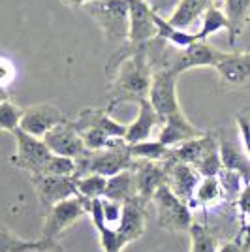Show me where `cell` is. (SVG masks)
I'll return each instance as SVG.
<instances>
[{
	"instance_id": "obj_1",
	"label": "cell",
	"mask_w": 250,
	"mask_h": 252,
	"mask_svg": "<svg viewBox=\"0 0 250 252\" xmlns=\"http://www.w3.org/2000/svg\"><path fill=\"white\" fill-rule=\"evenodd\" d=\"M111 63L117 66H109L107 72L111 75L109 89L113 100L109 107L117 104H139L149 98L151 81H153V68L149 63L147 45H128L123 51L115 55Z\"/></svg>"
},
{
	"instance_id": "obj_2",
	"label": "cell",
	"mask_w": 250,
	"mask_h": 252,
	"mask_svg": "<svg viewBox=\"0 0 250 252\" xmlns=\"http://www.w3.org/2000/svg\"><path fill=\"white\" fill-rule=\"evenodd\" d=\"M75 164H77L75 177L96 173L109 179L121 171L134 168V158L130 155V145L126 143V139L117 137V139H111V143L105 149L87 151L83 157L75 160Z\"/></svg>"
},
{
	"instance_id": "obj_3",
	"label": "cell",
	"mask_w": 250,
	"mask_h": 252,
	"mask_svg": "<svg viewBox=\"0 0 250 252\" xmlns=\"http://www.w3.org/2000/svg\"><path fill=\"white\" fill-rule=\"evenodd\" d=\"M85 11L109 43L123 45L130 40V10L126 0H94L85 6Z\"/></svg>"
},
{
	"instance_id": "obj_4",
	"label": "cell",
	"mask_w": 250,
	"mask_h": 252,
	"mask_svg": "<svg viewBox=\"0 0 250 252\" xmlns=\"http://www.w3.org/2000/svg\"><path fill=\"white\" fill-rule=\"evenodd\" d=\"M153 205L156 211V222L162 230L169 233H190L194 222L192 207L187 201L175 196L171 189L164 185L153 198Z\"/></svg>"
},
{
	"instance_id": "obj_5",
	"label": "cell",
	"mask_w": 250,
	"mask_h": 252,
	"mask_svg": "<svg viewBox=\"0 0 250 252\" xmlns=\"http://www.w3.org/2000/svg\"><path fill=\"white\" fill-rule=\"evenodd\" d=\"M11 136L15 139V155L10 157L11 166L31 173V177L32 175H43L47 164L55 157L51 149L45 145V141L23 132L21 128L15 130Z\"/></svg>"
},
{
	"instance_id": "obj_6",
	"label": "cell",
	"mask_w": 250,
	"mask_h": 252,
	"mask_svg": "<svg viewBox=\"0 0 250 252\" xmlns=\"http://www.w3.org/2000/svg\"><path fill=\"white\" fill-rule=\"evenodd\" d=\"M83 217H89V209H87V200L81 196H75L66 201L57 203L51 211L45 213L42 226V239L49 243L59 241V237L62 235L66 230H70L75 222H79Z\"/></svg>"
},
{
	"instance_id": "obj_7",
	"label": "cell",
	"mask_w": 250,
	"mask_h": 252,
	"mask_svg": "<svg viewBox=\"0 0 250 252\" xmlns=\"http://www.w3.org/2000/svg\"><path fill=\"white\" fill-rule=\"evenodd\" d=\"M177 77L179 74H175L171 68H158L153 72L149 102L162 119V123L183 111L177 96Z\"/></svg>"
},
{
	"instance_id": "obj_8",
	"label": "cell",
	"mask_w": 250,
	"mask_h": 252,
	"mask_svg": "<svg viewBox=\"0 0 250 252\" xmlns=\"http://www.w3.org/2000/svg\"><path fill=\"white\" fill-rule=\"evenodd\" d=\"M31 183L36 192V198L45 211H51L57 203L66 201L77 194V179L59 177V175H32Z\"/></svg>"
},
{
	"instance_id": "obj_9",
	"label": "cell",
	"mask_w": 250,
	"mask_h": 252,
	"mask_svg": "<svg viewBox=\"0 0 250 252\" xmlns=\"http://www.w3.org/2000/svg\"><path fill=\"white\" fill-rule=\"evenodd\" d=\"M215 72L226 89L250 91V51L224 53Z\"/></svg>"
},
{
	"instance_id": "obj_10",
	"label": "cell",
	"mask_w": 250,
	"mask_h": 252,
	"mask_svg": "<svg viewBox=\"0 0 250 252\" xmlns=\"http://www.w3.org/2000/svg\"><path fill=\"white\" fill-rule=\"evenodd\" d=\"M70 121L62 111L53 104H36L25 107L21 121V130L34 137L43 139L45 134H49L53 128Z\"/></svg>"
},
{
	"instance_id": "obj_11",
	"label": "cell",
	"mask_w": 250,
	"mask_h": 252,
	"mask_svg": "<svg viewBox=\"0 0 250 252\" xmlns=\"http://www.w3.org/2000/svg\"><path fill=\"white\" fill-rule=\"evenodd\" d=\"M130 10V40L132 45H147L158 38V23L155 11L145 0H126Z\"/></svg>"
},
{
	"instance_id": "obj_12",
	"label": "cell",
	"mask_w": 250,
	"mask_h": 252,
	"mask_svg": "<svg viewBox=\"0 0 250 252\" xmlns=\"http://www.w3.org/2000/svg\"><path fill=\"white\" fill-rule=\"evenodd\" d=\"M45 145L51 149L53 155L57 157H66L77 160L87 153V145H85L83 137L77 132V128L73 126L72 121H66L57 128H53L49 134L43 137Z\"/></svg>"
},
{
	"instance_id": "obj_13",
	"label": "cell",
	"mask_w": 250,
	"mask_h": 252,
	"mask_svg": "<svg viewBox=\"0 0 250 252\" xmlns=\"http://www.w3.org/2000/svg\"><path fill=\"white\" fill-rule=\"evenodd\" d=\"M217 137H219L220 157H222L224 169H229V171L241 175L243 181L250 185V157L241 143L239 134H235V137L229 136L228 128H224V130L217 132Z\"/></svg>"
},
{
	"instance_id": "obj_14",
	"label": "cell",
	"mask_w": 250,
	"mask_h": 252,
	"mask_svg": "<svg viewBox=\"0 0 250 252\" xmlns=\"http://www.w3.org/2000/svg\"><path fill=\"white\" fill-rule=\"evenodd\" d=\"M167 169V181L166 185L171 189V192L179 196L183 201H187L188 205H192L196 190H198L199 183H201V175L198 169L190 164L185 162H177V160H167L166 162Z\"/></svg>"
},
{
	"instance_id": "obj_15",
	"label": "cell",
	"mask_w": 250,
	"mask_h": 252,
	"mask_svg": "<svg viewBox=\"0 0 250 252\" xmlns=\"http://www.w3.org/2000/svg\"><path fill=\"white\" fill-rule=\"evenodd\" d=\"M134 175L137 185V198L143 201H153L155 194L166 185L167 169L166 162H141L134 160Z\"/></svg>"
},
{
	"instance_id": "obj_16",
	"label": "cell",
	"mask_w": 250,
	"mask_h": 252,
	"mask_svg": "<svg viewBox=\"0 0 250 252\" xmlns=\"http://www.w3.org/2000/svg\"><path fill=\"white\" fill-rule=\"evenodd\" d=\"M73 126L77 128V132L87 130V128H94L100 130L107 136L115 139V137H126V130L128 125H123L119 121H115L113 117L109 115V109H102V107H87L83 111H79L75 119H72Z\"/></svg>"
},
{
	"instance_id": "obj_17",
	"label": "cell",
	"mask_w": 250,
	"mask_h": 252,
	"mask_svg": "<svg viewBox=\"0 0 250 252\" xmlns=\"http://www.w3.org/2000/svg\"><path fill=\"white\" fill-rule=\"evenodd\" d=\"M162 125L164 123L155 111V107L151 105L149 98L141 100L137 104V117L128 125V130H126V143L128 145H136V143H141V141L153 139L155 132H160Z\"/></svg>"
},
{
	"instance_id": "obj_18",
	"label": "cell",
	"mask_w": 250,
	"mask_h": 252,
	"mask_svg": "<svg viewBox=\"0 0 250 252\" xmlns=\"http://www.w3.org/2000/svg\"><path fill=\"white\" fill-rule=\"evenodd\" d=\"M203 134H205V132L199 130L196 125H192V123L188 121V117L181 111L177 115L169 117V119L164 121V125L160 128L156 139L160 143H164L166 147L175 149V147H179V145L190 141V139H196V137L203 136Z\"/></svg>"
},
{
	"instance_id": "obj_19",
	"label": "cell",
	"mask_w": 250,
	"mask_h": 252,
	"mask_svg": "<svg viewBox=\"0 0 250 252\" xmlns=\"http://www.w3.org/2000/svg\"><path fill=\"white\" fill-rule=\"evenodd\" d=\"M147 201L141 198H136L134 201L125 203V215H123V222L117 233L123 237L126 247H130L132 243L141 239V235L145 233L147 228Z\"/></svg>"
},
{
	"instance_id": "obj_20",
	"label": "cell",
	"mask_w": 250,
	"mask_h": 252,
	"mask_svg": "<svg viewBox=\"0 0 250 252\" xmlns=\"http://www.w3.org/2000/svg\"><path fill=\"white\" fill-rule=\"evenodd\" d=\"M222 11L229 23V45L233 47L250 23V0H224Z\"/></svg>"
},
{
	"instance_id": "obj_21",
	"label": "cell",
	"mask_w": 250,
	"mask_h": 252,
	"mask_svg": "<svg viewBox=\"0 0 250 252\" xmlns=\"http://www.w3.org/2000/svg\"><path fill=\"white\" fill-rule=\"evenodd\" d=\"M107 200L119 201V203H128L137 198V185L136 175L132 169L121 171L113 177L107 179V189H105V196Z\"/></svg>"
},
{
	"instance_id": "obj_22",
	"label": "cell",
	"mask_w": 250,
	"mask_h": 252,
	"mask_svg": "<svg viewBox=\"0 0 250 252\" xmlns=\"http://www.w3.org/2000/svg\"><path fill=\"white\" fill-rule=\"evenodd\" d=\"M213 6H215V0H183L177 11L167 19V23L179 31H185L188 27H192L198 19H201L205 11Z\"/></svg>"
},
{
	"instance_id": "obj_23",
	"label": "cell",
	"mask_w": 250,
	"mask_h": 252,
	"mask_svg": "<svg viewBox=\"0 0 250 252\" xmlns=\"http://www.w3.org/2000/svg\"><path fill=\"white\" fill-rule=\"evenodd\" d=\"M226 198V192L222 189V183L219 177H207L201 179L198 190H196V196L192 201V209H209V207H215L222 203Z\"/></svg>"
},
{
	"instance_id": "obj_24",
	"label": "cell",
	"mask_w": 250,
	"mask_h": 252,
	"mask_svg": "<svg viewBox=\"0 0 250 252\" xmlns=\"http://www.w3.org/2000/svg\"><path fill=\"white\" fill-rule=\"evenodd\" d=\"M53 247H57L55 243H49L45 239H23L17 233L8 228L2 226V252H40V251H49Z\"/></svg>"
},
{
	"instance_id": "obj_25",
	"label": "cell",
	"mask_w": 250,
	"mask_h": 252,
	"mask_svg": "<svg viewBox=\"0 0 250 252\" xmlns=\"http://www.w3.org/2000/svg\"><path fill=\"white\" fill-rule=\"evenodd\" d=\"M130 155L134 160H141V162H167L171 157V149L160 143L158 139H149V141L130 145Z\"/></svg>"
},
{
	"instance_id": "obj_26",
	"label": "cell",
	"mask_w": 250,
	"mask_h": 252,
	"mask_svg": "<svg viewBox=\"0 0 250 252\" xmlns=\"http://www.w3.org/2000/svg\"><path fill=\"white\" fill-rule=\"evenodd\" d=\"M194 168L198 169V173L203 179L207 177H219L222 173V157H220V147H219V137L215 132V139L211 141V145L205 149V153L201 155L198 162L194 164Z\"/></svg>"
},
{
	"instance_id": "obj_27",
	"label": "cell",
	"mask_w": 250,
	"mask_h": 252,
	"mask_svg": "<svg viewBox=\"0 0 250 252\" xmlns=\"http://www.w3.org/2000/svg\"><path fill=\"white\" fill-rule=\"evenodd\" d=\"M233 207L239 220V231L237 237L250 249V185L241 190L239 198L233 201Z\"/></svg>"
},
{
	"instance_id": "obj_28",
	"label": "cell",
	"mask_w": 250,
	"mask_h": 252,
	"mask_svg": "<svg viewBox=\"0 0 250 252\" xmlns=\"http://www.w3.org/2000/svg\"><path fill=\"white\" fill-rule=\"evenodd\" d=\"M224 29H226V31L229 29L228 19H226L222 8L213 6V8H209V10L205 11V15L201 17V29H199V32L196 34V40H198V42H207V38L211 34H215V32H219V31H224Z\"/></svg>"
},
{
	"instance_id": "obj_29",
	"label": "cell",
	"mask_w": 250,
	"mask_h": 252,
	"mask_svg": "<svg viewBox=\"0 0 250 252\" xmlns=\"http://www.w3.org/2000/svg\"><path fill=\"white\" fill-rule=\"evenodd\" d=\"M190 251L188 252H217L220 243L217 241L215 233L205 224H194L190 230Z\"/></svg>"
},
{
	"instance_id": "obj_30",
	"label": "cell",
	"mask_w": 250,
	"mask_h": 252,
	"mask_svg": "<svg viewBox=\"0 0 250 252\" xmlns=\"http://www.w3.org/2000/svg\"><path fill=\"white\" fill-rule=\"evenodd\" d=\"M77 179V194L85 200H102L107 189V177L104 175H81Z\"/></svg>"
},
{
	"instance_id": "obj_31",
	"label": "cell",
	"mask_w": 250,
	"mask_h": 252,
	"mask_svg": "<svg viewBox=\"0 0 250 252\" xmlns=\"http://www.w3.org/2000/svg\"><path fill=\"white\" fill-rule=\"evenodd\" d=\"M23 113H25L23 107L13 104L10 98H2V102H0V128H2V132L13 134L15 130H19Z\"/></svg>"
},
{
	"instance_id": "obj_32",
	"label": "cell",
	"mask_w": 250,
	"mask_h": 252,
	"mask_svg": "<svg viewBox=\"0 0 250 252\" xmlns=\"http://www.w3.org/2000/svg\"><path fill=\"white\" fill-rule=\"evenodd\" d=\"M233 125L237 128V134H239L243 147H245L247 155L250 157V104L245 105L243 109H239L233 115Z\"/></svg>"
},
{
	"instance_id": "obj_33",
	"label": "cell",
	"mask_w": 250,
	"mask_h": 252,
	"mask_svg": "<svg viewBox=\"0 0 250 252\" xmlns=\"http://www.w3.org/2000/svg\"><path fill=\"white\" fill-rule=\"evenodd\" d=\"M145 2L149 4V8L155 11V15L162 17V19H169L177 11L183 0H145Z\"/></svg>"
},
{
	"instance_id": "obj_34",
	"label": "cell",
	"mask_w": 250,
	"mask_h": 252,
	"mask_svg": "<svg viewBox=\"0 0 250 252\" xmlns=\"http://www.w3.org/2000/svg\"><path fill=\"white\" fill-rule=\"evenodd\" d=\"M217 252H250V249L245 245V243L241 241L237 235H235V237H233V239H229V241L220 243L219 251Z\"/></svg>"
},
{
	"instance_id": "obj_35",
	"label": "cell",
	"mask_w": 250,
	"mask_h": 252,
	"mask_svg": "<svg viewBox=\"0 0 250 252\" xmlns=\"http://www.w3.org/2000/svg\"><path fill=\"white\" fill-rule=\"evenodd\" d=\"M91 2H94V0H62V4H66L68 8H85Z\"/></svg>"
},
{
	"instance_id": "obj_36",
	"label": "cell",
	"mask_w": 250,
	"mask_h": 252,
	"mask_svg": "<svg viewBox=\"0 0 250 252\" xmlns=\"http://www.w3.org/2000/svg\"><path fill=\"white\" fill-rule=\"evenodd\" d=\"M53 249H57V247H53ZM53 249H49V251H40V252H51ZM61 252H62V251H61Z\"/></svg>"
}]
</instances>
